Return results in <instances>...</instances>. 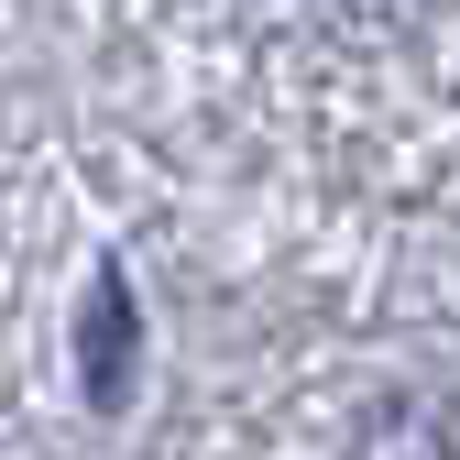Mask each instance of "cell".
<instances>
[{
  "mask_svg": "<svg viewBox=\"0 0 460 460\" xmlns=\"http://www.w3.org/2000/svg\"><path fill=\"white\" fill-rule=\"evenodd\" d=\"M132 394V285L99 274L88 285V406H121Z\"/></svg>",
  "mask_w": 460,
  "mask_h": 460,
  "instance_id": "6da1fadb",
  "label": "cell"
}]
</instances>
